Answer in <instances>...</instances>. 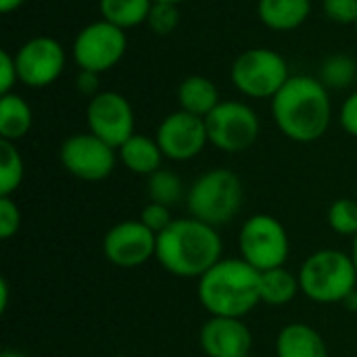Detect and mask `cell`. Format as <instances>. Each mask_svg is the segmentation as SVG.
<instances>
[{"label":"cell","instance_id":"1","mask_svg":"<svg viewBox=\"0 0 357 357\" xmlns=\"http://www.w3.org/2000/svg\"><path fill=\"white\" fill-rule=\"evenodd\" d=\"M272 115L278 130L295 142H314L331 126L333 105L328 88L312 75H291L272 98Z\"/></svg>","mask_w":357,"mask_h":357},{"label":"cell","instance_id":"2","mask_svg":"<svg viewBox=\"0 0 357 357\" xmlns=\"http://www.w3.org/2000/svg\"><path fill=\"white\" fill-rule=\"evenodd\" d=\"M218 228L197 220H174L157 236V261L178 278H201L222 261Z\"/></svg>","mask_w":357,"mask_h":357},{"label":"cell","instance_id":"3","mask_svg":"<svg viewBox=\"0 0 357 357\" xmlns=\"http://www.w3.org/2000/svg\"><path fill=\"white\" fill-rule=\"evenodd\" d=\"M261 272L245 259H222L199 278V301L211 316L243 318L261 303Z\"/></svg>","mask_w":357,"mask_h":357},{"label":"cell","instance_id":"4","mask_svg":"<svg viewBox=\"0 0 357 357\" xmlns=\"http://www.w3.org/2000/svg\"><path fill=\"white\" fill-rule=\"evenodd\" d=\"M299 284L303 295L316 303H343L356 291V264L351 255L337 249L316 251L303 261Z\"/></svg>","mask_w":357,"mask_h":357},{"label":"cell","instance_id":"5","mask_svg":"<svg viewBox=\"0 0 357 357\" xmlns=\"http://www.w3.org/2000/svg\"><path fill=\"white\" fill-rule=\"evenodd\" d=\"M190 218H197L213 228L228 224L243 205V184L232 169H209L201 174L186 190Z\"/></svg>","mask_w":357,"mask_h":357},{"label":"cell","instance_id":"6","mask_svg":"<svg viewBox=\"0 0 357 357\" xmlns=\"http://www.w3.org/2000/svg\"><path fill=\"white\" fill-rule=\"evenodd\" d=\"M289 77L287 59L270 48H249L241 52L230 69L234 88L249 98H274Z\"/></svg>","mask_w":357,"mask_h":357},{"label":"cell","instance_id":"7","mask_svg":"<svg viewBox=\"0 0 357 357\" xmlns=\"http://www.w3.org/2000/svg\"><path fill=\"white\" fill-rule=\"evenodd\" d=\"M238 247L241 259L251 264L255 270L266 272L284 266L289 257V234L276 218L257 213L243 224Z\"/></svg>","mask_w":357,"mask_h":357},{"label":"cell","instance_id":"8","mask_svg":"<svg viewBox=\"0 0 357 357\" xmlns=\"http://www.w3.org/2000/svg\"><path fill=\"white\" fill-rule=\"evenodd\" d=\"M126 48H128L126 31L100 19L79 29V33L73 40L71 52L79 71L105 73L123 59Z\"/></svg>","mask_w":357,"mask_h":357},{"label":"cell","instance_id":"9","mask_svg":"<svg viewBox=\"0 0 357 357\" xmlns=\"http://www.w3.org/2000/svg\"><path fill=\"white\" fill-rule=\"evenodd\" d=\"M205 126L209 142L224 153H243L251 149L259 136L257 113L238 100H222L205 117Z\"/></svg>","mask_w":357,"mask_h":357},{"label":"cell","instance_id":"10","mask_svg":"<svg viewBox=\"0 0 357 357\" xmlns=\"http://www.w3.org/2000/svg\"><path fill=\"white\" fill-rule=\"evenodd\" d=\"M117 149L94 136L92 132L69 136L59 151L63 167L84 180V182H100L111 176L117 163Z\"/></svg>","mask_w":357,"mask_h":357},{"label":"cell","instance_id":"11","mask_svg":"<svg viewBox=\"0 0 357 357\" xmlns=\"http://www.w3.org/2000/svg\"><path fill=\"white\" fill-rule=\"evenodd\" d=\"M86 121L90 132L113 149H119L128 138L136 134V117L130 100L113 90L98 92L90 98L86 109Z\"/></svg>","mask_w":357,"mask_h":357},{"label":"cell","instance_id":"12","mask_svg":"<svg viewBox=\"0 0 357 357\" xmlns=\"http://www.w3.org/2000/svg\"><path fill=\"white\" fill-rule=\"evenodd\" d=\"M15 63L21 84L27 88H46L65 69V48L50 36H36L17 50Z\"/></svg>","mask_w":357,"mask_h":357},{"label":"cell","instance_id":"13","mask_svg":"<svg viewBox=\"0 0 357 357\" xmlns=\"http://www.w3.org/2000/svg\"><path fill=\"white\" fill-rule=\"evenodd\" d=\"M105 257L117 268H138L157 253V234L140 220L115 224L102 241Z\"/></svg>","mask_w":357,"mask_h":357},{"label":"cell","instance_id":"14","mask_svg":"<svg viewBox=\"0 0 357 357\" xmlns=\"http://www.w3.org/2000/svg\"><path fill=\"white\" fill-rule=\"evenodd\" d=\"M155 140L159 142L163 155L172 161H188L197 157L209 142L205 119L186 111H176L167 115L159 128Z\"/></svg>","mask_w":357,"mask_h":357},{"label":"cell","instance_id":"15","mask_svg":"<svg viewBox=\"0 0 357 357\" xmlns=\"http://www.w3.org/2000/svg\"><path fill=\"white\" fill-rule=\"evenodd\" d=\"M207 357H245L251 354L253 337L241 318L211 316L199 335Z\"/></svg>","mask_w":357,"mask_h":357},{"label":"cell","instance_id":"16","mask_svg":"<svg viewBox=\"0 0 357 357\" xmlns=\"http://www.w3.org/2000/svg\"><path fill=\"white\" fill-rule=\"evenodd\" d=\"M276 357H328V351L316 328L293 322L276 337Z\"/></svg>","mask_w":357,"mask_h":357},{"label":"cell","instance_id":"17","mask_svg":"<svg viewBox=\"0 0 357 357\" xmlns=\"http://www.w3.org/2000/svg\"><path fill=\"white\" fill-rule=\"evenodd\" d=\"M312 13V0H259L257 17L274 31H293L301 27Z\"/></svg>","mask_w":357,"mask_h":357},{"label":"cell","instance_id":"18","mask_svg":"<svg viewBox=\"0 0 357 357\" xmlns=\"http://www.w3.org/2000/svg\"><path fill=\"white\" fill-rule=\"evenodd\" d=\"M119 159L121 163L140 176H151L157 169H161V161H163V151L159 146L157 140L144 136V134H134L132 138H128L119 149Z\"/></svg>","mask_w":357,"mask_h":357},{"label":"cell","instance_id":"19","mask_svg":"<svg viewBox=\"0 0 357 357\" xmlns=\"http://www.w3.org/2000/svg\"><path fill=\"white\" fill-rule=\"evenodd\" d=\"M178 102L180 109L199 117H207L222 100L218 86L205 75H188L178 86Z\"/></svg>","mask_w":357,"mask_h":357},{"label":"cell","instance_id":"20","mask_svg":"<svg viewBox=\"0 0 357 357\" xmlns=\"http://www.w3.org/2000/svg\"><path fill=\"white\" fill-rule=\"evenodd\" d=\"M33 123L31 107L25 98L10 92L0 96V138L2 140H19L23 138Z\"/></svg>","mask_w":357,"mask_h":357},{"label":"cell","instance_id":"21","mask_svg":"<svg viewBox=\"0 0 357 357\" xmlns=\"http://www.w3.org/2000/svg\"><path fill=\"white\" fill-rule=\"evenodd\" d=\"M259 287H261V303H268L274 307L291 303L295 299V295L301 291L299 276L289 272L284 266L261 272Z\"/></svg>","mask_w":357,"mask_h":357},{"label":"cell","instance_id":"22","mask_svg":"<svg viewBox=\"0 0 357 357\" xmlns=\"http://www.w3.org/2000/svg\"><path fill=\"white\" fill-rule=\"evenodd\" d=\"M98 6L105 21L121 29H130L146 23L153 0H100Z\"/></svg>","mask_w":357,"mask_h":357},{"label":"cell","instance_id":"23","mask_svg":"<svg viewBox=\"0 0 357 357\" xmlns=\"http://www.w3.org/2000/svg\"><path fill=\"white\" fill-rule=\"evenodd\" d=\"M146 195L151 203H159L165 207H172L184 199V184L180 176L172 169H157L149 176L146 182Z\"/></svg>","mask_w":357,"mask_h":357},{"label":"cell","instance_id":"24","mask_svg":"<svg viewBox=\"0 0 357 357\" xmlns=\"http://www.w3.org/2000/svg\"><path fill=\"white\" fill-rule=\"evenodd\" d=\"M25 165L15 142L0 140V197H10L23 182Z\"/></svg>","mask_w":357,"mask_h":357},{"label":"cell","instance_id":"25","mask_svg":"<svg viewBox=\"0 0 357 357\" xmlns=\"http://www.w3.org/2000/svg\"><path fill=\"white\" fill-rule=\"evenodd\" d=\"M357 75V63L347 54H331L320 69V82L331 90H343L351 86Z\"/></svg>","mask_w":357,"mask_h":357},{"label":"cell","instance_id":"26","mask_svg":"<svg viewBox=\"0 0 357 357\" xmlns=\"http://www.w3.org/2000/svg\"><path fill=\"white\" fill-rule=\"evenodd\" d=\"M328 226L341 236H357V199H339L328 207Z\"/></svg>","mask_w":357,"mask_h":357},{"label":"cell","instance_id":"27","mask_svg":"<svg viewBox=\"0 0 357 357\" xmlns=\"http://www.w3.org/2000/svg\"><path fill=\"white\" fill-rule=\"evenodd\" d=\"M146 25L151 27L153 33L157 36H169L176 31V27L180 25V10L178 4H169V2H153Z\"/></svg>","mask_w":357,"mask_h":357},{"label":"cell","instance_id":"28","mask_svg":"<svg viewBox=\"0 0 357 357\" xmlns=\"http://www.w3.org/2000/svg\"><path fill=\"white\" fill-rule=\"evenodd\" d=\"M322 10L335 23H357V0H322Z\"/></svg>","mask_w":357,"mask_h":357},{"label":"cell","instance_id":"29","mask_svg":"<svg viewBox=\"0 0 357 357\" xmlns=\"http://www.w3.org/2000/svg\"><path fill=\"white\" fill-rule=\"evenodd\" d=\"M21 228V211L10 197H0V238H10Z\"/></svg>","mask_w":357,"mask_h":357},{"label":"cell","instance_id":"30","mask_svg":"<svg viewBox=\"0 0 357 357\" xmlns=\"http://www.w3.org/2000/svg\"><path fill=\"white\" fill-rule=\"evenodd\" d=\"M140 222H142L149 230H153V232L159 236L174 220H172L169 207L159 205V203H149V205L142 209V213H140Z\"/></svg>","mask_w":357,"mask_h":357},{"label":"cell","instance_id":"31","mask_svg":"<svg viewBox=\"0 0 357 357\" xmlns=\"http://www.w3.org/2000/svg\"><path fill=\"white\" fill-rule=\"evenodd\" d=\"M19 82V71L15 56L8 50H0V96L10 94Z\"/></svg>","mask_w":357,"mask_h":357},{"label":"cell","instance_id":"32","mask_svg":"<svg viewBox=\"0 0 357 357\" xmlns=\"http://www.w3.org/2000/svg\"><path fill=\"white\" fill-rule=\"evenodd\" d=\"M339 121H341V128L349 136L357 138V90L351 92V96L345 98V102L341 107V113H339Z\"/></svg>","mask_w":357,"mask_h":357},{"label":"cell","instance_id":"33","mask_svg":"<svg viewBox=\"0 0 357 357\" xmlns=\"http://www.w3.org/2000/svg\"><path fill=\"white\" fill-rule=\"evenodd\" d=\"M98 75L100 73H94V71H79L77 79H75V86L82 94L86 96H96L98 94Z\"/></svg>","mask_w":357,"mask_h":357},{"label":"cell","instance_id":"34","mask_svg":"<svg viewBox=\"0 0 357 357\" xmlns=\"http://www.w3.org/2000/svg\"><path fill=\"white\" fill-rule=\"evenodd\" d=\"M6 307H8V284L2 278L0 280V312H4Z\"/></svg>","mask_w":357,"mask_h":357},{"label":"cell","instance_id":"35","mask_svg":"<svg viewBox=\"0 0 357 357\" xmlns=\"http://www.w3.org/2000/svg\"><path fill=\"white\" fill-rule=\"evenodd\" d=\"M25 0H0V10L6 15V13H13L15 8H19Z\"/></svg>","mask_w":357,"mask_h":357},{"label":"cell","instance_id":"36","mask_svg":"<svg viewBox=\"0 0 357 357\" xmlns=\"http://www.w3.org/2000/svg\"><path fill=\"white\" fill-rule=\"evenodd\" d=\"M345 305H347V310H354V312H357V289L343 301Z\"/></svg>","mask_w":357,"mask_h":357},{"label":"cell","instance_id":"37","mask_svg":"<svg viewBox=\"0 0 357 357\" xmlns=\"http://www.w3.org/2000/svg\"><path fill=\"white\" fill-rule=\"evenodd\" d=\"M0 357H31V356H27V354H21V351H15V349H4Z\"/></svg>","mask_w":357,"mask_h":357},{"label":"cell","instance_id":"38","mask_svg":"<svg viewBox=\"0 0 357 357\" xmlns=\"http://www.w3.org/2000/svg\"><path fill=\"white\" fill-rule=\"evenodd\" d=\"M351 259H354V264H356V270H357V236H354V247H351Z\"/></svg>","mask_w":357,"mask_h":357},{"label":"cell","instance_id":"39","mask_svg":"<svg viewBox=\"0 0 357 357\" xmlns=\"http://www.w3.org/2000/svg\"><path fill=\"white\" fill-rule=\"evenodd\" d=\"M153 2H169V4H182L186 0H153Z\"/></svg>","mask_w":357,"mask_h":357},{"label":"cell","instance_id":"40","mask_svg":"<svg viewBox=\"0 0 357 357\" xmlns=\"http://www.w3.org/2000/svg\"><path fill=\"white\" fill-rule=\"evenodd\" d=\"M111 357H128V356H111Z\"/></svg>","mask_w":357,"mask_h":357},{"label":"cell","instance_id":"41","mask_svg":"<svg viewBox=\"0 0 357 357\" xmlns=\"http://www.w3.org/2000/svg\"><path fill=\"white\" fill-rule=\"evenodd\" d=\"M356 33H357V23H356Z\"/></svg>","mask_w":357,"mask_h":357},{"label":"cell","instance_id":"42","mask_svg":"<svg viewBox=\"0 0 357 357\" xmlns=\"http://www.w3.org/2000/svg\"><path fill=\"white\" fill-rule=\"evenodd\" d=\"M245 357H251V354H249V356H245Z\"/></svg>","mask_w":357,"mask_h":357},{"label":"cell","instance_id":"43","mask_svg":"<svg viewBox=\"0 0 357 357\" xmlns=\"http://www.w3.org/2000/svg\"><path fill=\"white\" fill-rule=\"evenodd\" d=\"M356 199H357V197H356Z\"/></svg>","mask_w":357,"mask_h":357}]
</instances>
